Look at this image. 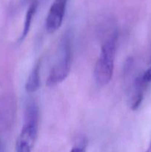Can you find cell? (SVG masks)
Here are the masks:
<instances>
[{"instance_id": "1", "label": "cell", "mask_w": 151, "mask_h": 152, "mask_svg": "<svg viewBox=\"0 0 151 152\" xmlns=\"http://www.w3.org/2000/svg\"><path fill=\"white\" fill-rule=\"evenodd\" d=\"M117 40L118 34L114 31L107 36L102 44L94 69L95 79L100 86H106L112 80Z\"/></svg>"}, {"instance_id": "2", "label": "cell", "mask_w": 151, "mask_h": 152, "mask_svg": "<svg viewBox=\"0 0 151 152\" xmlns=\"http://www.w3.org/2000/svg\"><path fill=\"white\" fill-rule=\"evenodd\" d=\"M38 108L34 102H30L26 106L25 122L16 140V152H31L38 136Z\"/></svg>"}, {"instance_id": "3", "label": "cell", "mask_w": 151, "mask_h": 152, "mask_svg": "<svg viewBox=\"0 0 151 152\" xmlns=\"http://www.w3.org/2000/svg\"><path fill=\"white\" fill-rule=\"evenodd\" d=\"M72 59L73 50L70 38L68 34H66L62 41L60 57L53 65L47 78V86H56L67 78L70 71Z\"/></svg>"}, {"instance_id": "4", "label": "cell", "mask_w": 151, "mask_h": 152, "mask_svg": "<svg viewBox=\"0 0 151 152\" xmlns=\"http://www.w3.org/2000/svg\"><path fill=\"white\" fill-rule=\"evenodd\" d=\"M68 1V0H53L49 9L45 22L46 29L50 34L56 32L62 25Z\"/></svg>"}, {"instance_id": "5", "label": "cell", "mask_w": 151, "mask_h": 152, "mask_svg": "<svg viewBox=\"0 0 151 152\" xmlns=\"http://www.w3.org/2000/svg\"><path fill=\"white\" fill-rule=\"evenodd\" d=\"M40 61H37L30 73L25 84V90L28 93L31 94L36 91L40 85Z\"/></svg>"}, {"instance_id": "6", "label": "cell", "mask_w": 151, "mask_h": 152, "mask_svg": "<svg viewBox=\"0 0 151 152\" xmlns=\"http://www.w3.org/2000/svg\"><path fill=\"white\" fill-rule=\"evenodd\" d=\"M37 6H38V1H37V0H34V1L30 4L28 10H27L26 15H25L23 31H22V35H21L20 38H19V40H20V41H22V40L25 39V37H27V35H28V33H29L33 19V16L34 15H35L36 11Z\"/></svg>"}, {"instance_id": "7", "label": "cell", "mask_w": 151, "mask_h": 152, "mask_svg": "<svg viewBox=\"0 0 151 152\" xmlns=\"http://www.w3.org/2000/svg\"><path fill=\"white\" fill-rule=\"evenodd\" d=\"M87 139L84 137H80L78 140L76 142V144L73 145L72 149L70 152H86L87 148Z\"/></svg>"}, {"instance_id": "8", "label": "cell", "mask_w": 151, "mask_h": 152, "mask_svg": "<svg viewBox=\"0 0 151 152\" xmlns=\"http://www.w3.org/2000/svg\"><path fill=\"white\" fill-rule=\"evenodd\" d=\"M145 152H151V142H150V144L149 147H148V148L147 149V151Z\"/></svg>"}]
</instances>
